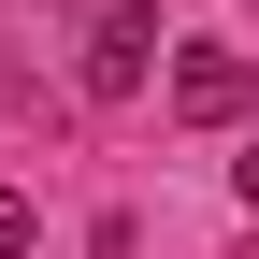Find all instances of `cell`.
<instances>
[{
	"label": "cell",
	"mask_w": 259,
	"mask_h": 259,
	"mask_svg": "<svg viewBox=\"0 0 259 259\" xmlns=\"http://www.w3.org/2000/svg\"><path fill=\"white\" fill-rule=\"evenodd\" d=\"M245 101H259V58H231V44H187L173 58V115L187 130H231Z\"/></svg>",
	"instance_id": "obj_1"
},
{
	"label": "cell",
	"mask_w": 259,
	"mask_h": 259,
	"mask_svg": "<svg viewBox=\"0 0 259 259\" xmlns=\"http://www.w3.org/2000/svg\"><path fill=\"white\" fill-rule=\"evenodd\" d=\"M144 72H158V15H144V0H115V15L87 29V101H130Z\"/></svg>",
	"instance_id": "obj_2"
},
{
	"label": "cell",
	"mask_w": 259,
	"mask_h": 259,
	"mask_svg": "<svg viewBox=\"0 0 259 259\" xmlns=\"http://www.w3.org/2000/svg\"><path fill=\"white\" fill-rule=\"evenodd\" d=\"M29 245H44V216H29L15 187H0V259H29Z\"/></svg>",
	"instance_id": "obj_3"
},
{
	"label": "cell",
	"mask_w": 259,
	"mask_h": 259,
	"mask_svg": "<svg viewBox=\"0 0 259 259\" xmlns=\"http://www.w3.org/2000/svg\"><path fill=\"white\" fill-rule=\"evenodd\" d=\"M231 187H245V216H259V144H245V158H231Z\"/></svg>",
	"instance_id": "obj_4"
}]
</instances>
